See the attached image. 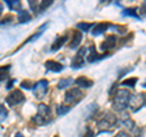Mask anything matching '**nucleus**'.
Instances as JSON below:
<instances>
[{
	"label": "nucleus",
	"instance_id": "f257e3e1",
	"mask_svg": "<svg viewBox=\"0 0 146 137\" xmlns=\"http://www.w3.org/2000/svg\"><path fill=\"white\" fill-rule=\"evenodd\" d=\"M130 92L128 89H118L113 95L112 99V108L117 111H123L129 105L130 100Z\"/></svg>",
	"mask_w": 146,
	"mask_h": 137
},
{
	"label": "nucleus",
	"instance_id": "f03ea898",
	"mask_svg": "<svg viewBox=\"0 0 146 137\" xmlns=\"http://www.w3.org/2000/svg\"><path fill=\"white\" fill-rule=\"evenodd\" d=\"M34 124L36 125H46L48 122L51 121V110L46 104H39L38 105V113L33 118Z\"/></svg>",
	"mask_w": 146,
	"mask_h": 137
},
{
	"label": "nucleus",
	"instance_id": "7ed1b4c3",
	"mask_svg": "<svg viewBox=\"0 0 146 137\" xmlns=\"http://www.w3.org/2000/svg\"><path fill=\"white\" fill-rule=\"evenodd\" d=\"M116 122H117V118L113 115L112 113L106 111L102 115V118L98 121V127L101 129L102 131H107V130L111 129L112 126H115Z\"/></svg>",
	"mask_w": 146,
	"mask_h": 137
},
{
	"label": "nucleus",
	"instance_id": "20e7f679",
	"mask_svg": "<svg viewBox=\"0 0 146 137\" xmlns=\"http://www.w3.org/2000/svg\"><path fill=\"white\" fill-rule=\"evenodd\" d=\"M83 98V92L79 88H71L65 93V102L70 105H76Z\"/></svg>",
	"mask_w": 146,
	"mask_h": 137
},
{
	"label": "nucleus",
	"instance_id": "39448f33",
	"mask_svg": "<svg viewBox=\"0 0 146 137\" xmlns=\"http://www.w3.org/2000/svg\"><path fill=\"white\" fill-rule=\"evenodd\" d=\"M144 105H146L144 93H138V94H131L130 95L129 107L133 111H138L139 109H141Z\"/></svg>",
	"mask_w": 146,
	"mask_h": 137
},
{
	"label": "nucleus",
	"instance_id": "423d86ee",
	"mask_svg": "<svg viewBox=\"0 0 146 137\" xmlns=\"http://www.w3.org/2000/svg\"><path fill=\"white\" fill-rule=\"evenodd\" d=\"M25 99H26L25 95L20 89H13V91H11V92L9 93V95L6 97V103L10 107H13V105H17V104L22 103Z\"/></svg>",
	"mask_w": 146,
	"mask_h": 137
},
{
	"label": "nucleus",
	"instance_id": "0eeeda50",
	"mask_svg": "<svg viewBox=\"0 0 146 137\" xmlns=\"http://www.w3.org/2000/svg\"><path fill=\"white\" fill-rule=\"evenodd\" d=\"M48 87H49V82L46 80H40L34 85L33 87V92L36 99H42L48 92Z\"/></svg>",
	"mask_w": 146,
	"mask_h": 137
},
{
	"label": "nucleus",
	"instance_id": "6e6552de",
	"mask_svg": "<svg viewBox=\"0 0 146 137\" xmlns=\"http://www.w3.org/2000/svg\"><path fill=\"white\" fill-rule=\"evenodd\" d=\"M86 54V48H82L78 50V53L76 54L74 59L72 61V67L73 68H79L84 65V55Z\"/></svg>",
	"mask_w": 146,
	"mask_h": 137
},
{
	"label": "nucleus",
	"instance_id": "1a4fd4ad",
	"mask_svg": "<svg viewBox=\"0 0 146 137\" xmlns=\"http://www.w3.org/2000/svg\"><path fill=\"white\" fill-rule=\"evenodd\" d=\"M117 37L116 36H107L106 38H105V40L101 43V45H100V48H101V50H105V52H108V50H111L115 45L117 44Z\"/></svg>",
	"mask_w": 146,
	"mask_h": 137
},
{
	"label": "nucleus",
	"instance_id": "9d476101",
	"mask_svg": "<svg viewBox=\"0 0 146 137\" xmlns=\"http://www.w3.org/2000/svg\"><path fill=\"white\" fill-rule=\"evenodd\" d=\"M45 67H46V70L52 71V72H60L63 70L62 64L58 61H55V60H48L45 62Z\"/></svg>",
	"mask_w": 146,
	"mask_h": 137
},
{
	"label": "nucleus",
	"instance_id": "9b49d317",
	"mask_svg": "<svg viewBox=\"0 0 146 137\" xmlns=\"http://www.w3.org/2000/svg\"><path fill=\"white\" fill-rule=\"evenodd\" d=\"M111 26L110 24H107V22H100V24H96L94 25L93 27V31H91V33H93L94 36H99V34H102L105 31H106L108 27Z\"/></svg>",
	"mask_w": 146,
	"mask_h": 137
},
{
	"label": "nucleus",
	"instance_id": "f8f14e48",
	"mask_svg": "<svg viewBox=\"0 0 146 137\" xmlns=\"http://www.w3.org/2000/svg\"><path fill=\"white\" fill-rule=\"evenodd\" d=\"M80 40H82V32L80 31H74V32H73L72 40H71V43H70V48L76 49L80 44Z\"/></svg>",
	"mask_w": 146,
	"mask_h": 137
},
{
	"label": "nucleus",
	"instance_id": "ddd939ff",
	"mask_svg": "<svg viewBox=\"0 0 146 137\" xmlns=\"http://www.w3.org/2000/svg\"><path fill=\"white\" fill-rule=\"evenodd\" d=\"M106 55H102V54H99L96 50H95V47L93 45V47L90 48V53H89V55H88V60L90 62H95V61H98V60H101V59H104Z\"/></svg>",
	"mask_w": 146,
	"mask_h": 137
},
{
	"label": "nucleus",
	"instance_id": "4468645a",
	"mask_svg": "<svg viewBox=\"0 0 146 137\" xmlns=\"http://www.w3.org/2000/svg\"><path fill=\"white\" fill-rule=\"evenodd\" d=\"M66 40H67V36L66 34L61 36V37H57L56 40H54V43L51 45V52H57V50L66 43Z\"/></svg>",
	"mask_w": 146,
	"mask_h": 137
},
{
	"label": "nucleus",
	"instance_id": "2eb2a0df",
	"mask_svg": "<svg viewBox=\"0 0 146 137\" xmlns=\"http://www.w3.org/2000/svg\"><path fill=\"white\" fill-rule=\"evenodd\" d=\"M76 83L78 86H80V87H83V88H89L94 85V82L91 80H89V79H86V77H84V76H80L76 80Z\"/></svg>",
	"mask_w": 146,
	"mask_h": 137
},
{
	"label": "nucleus",
	"instance_id": "dca6fc26",
	"mask_svg": "<svg viewBox=\"0 0 146 137\" xmlns=\"http://www.w3.org/2000/svg\"><path fill=\"white\" fill-rule=\"evenodd\" d=\"M31 19H32V16L29 15L28 11H26V10H20V11H18V21H20L21 24L29 22Z\"/></svg>",
	"mask_w": 146,
	"mask_h": 137
},
{
	"label": "nucleus",
	"instance_id": "f3484780",
	"mask_svg": "<svg viewBox=\"0 0 146 137\" xmlns=\"http://www.w3.org/2000/svg\"><path fill=\"white\" fill-rule=\"evenodd\" d=\"M48 25H49V24H45V25H43V26H40V27H39V30H38V32H36L35 34L32 36V37H29L28 39H27V42H32V40H35V39L38 38V37H40V36L43 34V32H44L45 30H46Z\"/></svg>",
	"mask_w": 146,
	"mask_h": 137
},
{
	"label": "nucleus",
	"instance_id": "a211bd4d",
	"mask_svg": "<svg viewBox=\"0 0 146 137\" xmlns=\"http://www.w3.org/2000/svg\"><path fill=\"white\" fill-rule=\"evenodd\" d=\"M122 124L124 125L125 127H128V129H130V130L135 129L134 121L131 120V119H129V116H128V115H124V116H123V119H122Z\"/></svg>",
	"mask_w": 146,
	"mask_h": 137
},
{
	"label": "nucleus",
	"instance_id": "6ab92c4d",
	"mask_svg": "<svg viewBox=\"0 0 146 137\" xmlns=\"http://www.w3.org/2000/svg\"><path fill=\"white\" fill-rule=\"evenodd\" d=\"M73 82V80L72 79H65V80H60V82L57 83V88L58 89H65V88H67L68 86H70L71 83Z\"/></svg>",
	"mask_w": 146,
	"mask_h": 137
},
{
	"label": "nucleus",
	"instance_id": "aec40b11",
	"mask_svg": "<svg viewBox=\"0 0 146 137\" xmlns=\"http://www.w3.org/2000/svg\"><path fill=\"white\" fill-rule=\"evenodd\" d=\"M70 110H71V108L67 105H63V104H60V105H57V108H56V113H57V115H60V116L65 115V114H67Z\"/></svg>",
	"mask_w": 146,
	"mask_h": 137
},
{
	"label": "nucleus",
	"instance_id": "412c9836",
	"mask_svg": "<svg viewBox=\"0 0 146 137\" xmlns=\"http://www.w3.org/2000/svg\"><path fill=\"white\" fill-rule=\"evenodd\" d=\"M5 3L7 4V6L10 7L11 10H13V9H15V10L20 11V7H21V3H20V1H17V0H15V1H13V0H6Z\"/></svg>",
	"mask_w": 146,
	"mask_h": 137
},
{
	"label": "nucleus",
	"instance_id": "4be33fe9",
	"mask_svg": "<svg viewBox=\"0 0 146 137\" xmlns=\"http://www.w3.org/2000/svg\"><path fill=\"white\" fill-rule=\"evenodd\" d=\"M77 27L83 32H88L91 27H94V26H93V24H88V22H79V24L77 25Z\"/></svg>",
	"mask_w": 146,
	"mask_h": 137
},
{
	"label": "nucleus",
	"instance_id": "5701e85b",
	"mask_svg": "<svg viewBox=\"0 0 146 137\" xmlns=\"http://www.w3.org/2000/svg\"><path fill=\"white\" fill-rule=\"evenodd\" d=\"M123 15L125 16H131V17H135V19H139V15L136 13V9H125L124 11H123Z\"/></svg>",
	"mask_w": 146,
	"mask_h": 137
},
{
	"label": "nucleus",
	"instance_id": "b1692460",
	"mask_svg": "<svg viewBox=\"0 0 146 137\" xmlns=\"http://www.w3.org/2000/svg\"><path fill=\"white\" fill-rule=\"evenodd\" d=\"M52 4V0H45V1H40V5H39V12H42Z\"/></svg>",
	"mask_w": 146,
	"mask_h": 137
},
{
	"label": "nucleus",
	"instance_id": "393cba45",
	"mask_svg": "<svg viewBox=\"0 0 146 137\" xmlns=\"http://www.w3.org/2000/svg\"><path fill=\"white\" fill-rule=\"evenodd\" d=\"M136 81H138V80H136L135 77H133V79H128L125 81H123L122 85L123 86H129V87H134L135 83H136Z\"/></svg>",
	"mask_w": 146,
	"mask_h": 137
},
{
	"label": "nucleus",
	"instance_id": "a878e982",
	"mask_svg": "<svg viewBox=\"0 0 146 137\" xmlns=\"http://www.w3.org/2000/svg\"><path fill=\"white\" fill-rule=\"evenodd\" d=\"M21 87L25 88V89H32V87H34V86L32 85L31 81H23V82L21 83Z\"/></svg>",
	"mask_w": 146,
	"mask_h": 137
},
{
	"label": "nucleus",
	"instance_id": "bb28decb",
	"mask_svg": "<svg viewBox=\"0 0 146 137\" xmlns=\"http://www.w3.org/2000/svg\"><path fill=\"white\" fill-rule=\"evenodd\" d=\"M140 13L143 16H146V1H144L140 6Z\"/></svg>",
	"mask_w": 146,
	"mask_h": 137
},
{
	"label": "nucleus",
	"instance_id": "cd10ccee",
	"mask_svg": "<svg viewBox=\"0 0 146 137\" xmlns=\"http://www.w3.org/2000/svg\"><path fill=\"white\" fill-rule=\"evenodd\" d=\"M83 137H94V132L91 131L90 129H86V131H85V135H84Z\"/></svg>",
	"mask_w": 146,
	"mask_h": 137
},
{
	"label": "nucleus",
	"instance_id": "c85d7f7f",
	"mask_svg": "<svg viewBox=\"0 0 146 137\" xmlns=\"http://www.w3.org/2000/svg\"><path fill=\"white\" fill-rule=\"evenodd\" d=\"M7 116V111L5 110V108H4V105H1V120H4Z\"/></svg>",
	"mask_w": 146,
	"mask_h": 137
},
{
	"label": "nucleus",
	"instance_id": "c756f323",
	"mask_svg": "<svg viewBox=\"0 0 146 137\" xmlns=\"http://www.w3.org/2000/svg\"><path fill=\"white\" fill-rule=\"evenodd\" d=\"M115 137H129V136H128V135L125 134V132L121 131V132H118V134H117V135H116Z\"/></svg>",
	"mask_w": 146,
	"mask_h": 137
},
{
	"label": "nucleus",
	"instance_id": "7c9ffc66",
	"mask_svg": "<svg viewBox=\"0 0 146 137\" xmlns=\"http://www.w3.org/2000/svg\"><path fill=\"white\" fill-rule=\"evenodd\" d=\"M12 83H13V80H12V81H10V82H9V85H7V88H9V89H10V88H11V86H12Z\"/></svg>",
	"mask_w": 146,
	"mask_h": 137
},
{
	"label": "nucleus",
	"instance_id": "2f4dec72",
	"mask_svg": "<svg viewBox=\"0 0 146 137\" xmlns=\"http://www.w3.org/2000/svg\"><path fill=\"white\" fill-rule=\"evenodd\" d=\"M15 137H25L23 135H22V134H20V132H18V134H16V136Z\"/></svg>",
	"mask_w": 146,
	"mask_h": 137
},
{
	"label": "nucleus",
	"instance_id": "473e14b6",
	"mask_svg": "<svg viewBox=\"0 0 146 137\" xmlns=\"http://www.w3.org/2000/svg\"><path fill=\"white\" fill-rule=\"evenodd\" d=\"M144 97H145V103H146V93H144Z\"/></svg>",
	"mask_w": 146,
	"mask_h": 137
},
{
	"label": "nucleus",
	"instance_id": "72a5a7b5",
	"mask_svg": "<svg viewBox=\"0 0 146 137\" xmlns=\"http://www.w3.org/2000/svg\"><path fill=\"white\" fill-rule=\"evenodd\" d=\"M144 87H145V88H146V83H144Z\"/></svg>",
	"mask_w": 146,
	"mask_h": 137
}]
</instances>
